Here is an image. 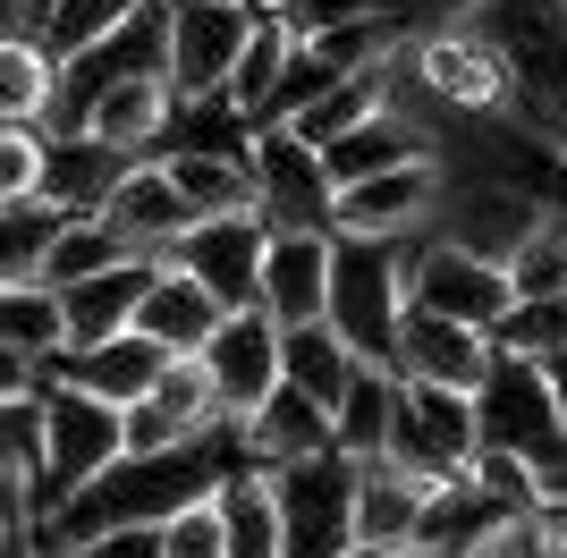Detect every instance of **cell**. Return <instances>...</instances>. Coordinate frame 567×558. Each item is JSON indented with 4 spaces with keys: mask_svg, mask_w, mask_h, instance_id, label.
I'll use <instances>...</instances> for the list:
<instances>
[{
    "mask_svg": "<svg viewBox=\"0 0 567 558\" xmlns=\"http://www.w3.org/2000/svg\"><path fill=\"white\" fill-rule=\"evenodd\" d=\"M169 118H178V93H169V76H111V85L85 102V136L111 144V153H136V162H153L169 144Z\"/></svg>",
    "mask_w": 567,
    "mask_h": 558,
    "instance_id": "cell-18",
    "label": "cell"
},
{
    "mask_svg": "<svg viewBox=\"0 0 567 558\" xmlns=\"http://www.w3.org/2000/svg\"><path fill=\"white\" fill-rule=\"evenodd\" d=\"M406 313V255L399 237H339L331 229V313L322 322L348 339L364 364H390Z\"/></svg>",
    "mask_w": 567,
    "mask_h": 558,
    "instance_id": "cell-1",
    "label": "cell"
},
{
    "mask_svg": "<svg viewBox=\"0 0 567 558\" xmlns=\"http://www.w3.org/2000/svg\"><path fill=\"white\" fill-rule=\"evenodd\" d=\"M162 364H169V355L153 348L136 322L111 330V339H85V348H60V355H51V372H60V381H76V390H94V397H111V406L144 397Z\"/></svg>",
    "mask_w": 567,
    "mask_h": 558,
    "instance_id": "cell-21",
    "label": "cell"
},
{
    "mask_svg": "<svg viewBox=\"0 0 567 558\" xmlns=\"http://www.w3.org/2000/svg\"><path fill=\"white\" fill-rule=\"evenodd\" d=\"M76 558H162V525H111V534L76 541Z\"/></svg>",
    "mask_w": 567,
    "mask_h": 558,
    "instance_id": "cell-43",
    "label": "cell"
},
{
    "mask_svg": "<svg viewBox=\"0 0 567 558\" xmlns=\"http://www.w3.org/2000/svg\"><path fill=\"white\" fill-rule=\"evenodd\" d=\"M195 364H204V381H213L220 415H255L262 397L280 390V322L262 313V304H229L220 313V330L195 348Z\"/></svg>",
    "mask_w": 567,
    "mask_h": 558,
    "instance_id": "cell-11",
    "label": "cell"
},
{
    "mask_svg": "<svg viewBox=\"0 0 567 558\" xmlns=\"http://www.w3.org/2000/svg\"><path fill=\"white\" fill-rule=\"evenodd\" d=\"M390 558H466V550H441V541H406V550H390Z\"/></svg>",
    "mask_w": 567,
    "mask_h": 558,
    "instance_id": "cell-47",
    "label": "cell"
},
{
    "mask_svg": "<svg viewBox=\"0 0 567 558\" xmlns=\"http://www.w3.org/2000/svg\"><path fill=\"white\" fill-rule=\"evenodd\" d=\"M406 76L441 102V111L457 118H492L517 102V76H508V51H499V34L483 25V9L457 25H441V34H415L406 43Z\"/></svg>",
    "mask_w": 567,
    "mask_h": 558,
    "instance_id": "cell-4",
    "label": "cell"
},
{
    "mask_svg": "<svg viewBox=\"0 0 567 558\" xmlns=\"http://www.w3.org/2000/svg\"><path fill=\"white\" fill-rule=\"evenodd\" d=\"M255 9H280V0H255Z\"/></svg>",
    "mask_w": 567,
    "mask_h": 558,
    "instance_id": "cell-48",
    "label": "cell"
},
{
    "mask_svg": "<svg viewBox=\"0 0 567 558\" xmlns=\"http://www.w3.org/2000/svg\"><path fill=\"white\" fill-rule=\"evenodd\" d=\"M43 381H51V372L34 364V355L0 348V406H25V397H43Z\"/></svg>",
    "mask_w": 567,
    "mask_h": 558,
    "instance_id": "cell-44",
    "label": "cell"
},
{
    "mask_svg": "<svg viewBox=\"0 0 567 558\" xmlns=\"http://www.w3.org/2000/svg\"><path fill=\"white\" fill-rule=\"evenodd\" d=\"M246 169H255V211L262 229H331V169H322V153H313L288 118H271V127H255V144H246Z\"/></svg>",
    "mask_w": 567,
    "mask_h": 558,
    "instance_id": "cell-8",
    "label": "cell"
},
{
    "mask_svg": "<svg viewBox=\"0 0 567 558\" xmlns=\"http://www.w3.org/2000/svg\"><path fill=\"white\" fill-rule=\"evenodd\" d=\"M381 102H390V60H381V69H355V76H331V85L313 93V102H306L297 118H288V127H297V136H306L313 153H322L331 136H348L355 118H373Z\"/></svg>",
    "mask_w": 567,
    "mask_h": 558,
    "instance_id": "cell-33",
    "label": "cell"
},
{
    "mask_svg": "<svg viewBox=\"0 0 567 558\" xmlns=\"http://www.w3.org/2000/svg\"><path fill=\"white\" fill-rule=\"evenodd\" d=\"M220 313H229V304H220L187 262H153V279H144V297H136V330L162 355H195L220 330Z\"/></svg>",
    "mask_w": 567,
    "mask_h": 558,
    "instance_id": "cell-19",
    "label": "cell"
},
{
    "mask_svg": "<svg viewBox=\"0 0 567 558\" xmlns=\"http://www.w3.org/2000/svg\"><path fill=\"white\" fill-rule=\"evenodd\" d=\"M0 558H34V525L0 508Z\"/></svg>",
    "mask_w": 567,
    "mask_h": 558,
    "instance_id": "cell-45",
    "label": "cell"
},
{
    "mask_svg": "<svg viewBox=\"0 0 567 558\" xmlns=\"http://www.w3.org/2000/svg\"><path fill=\"white\" fill-rule=\"evenodd\" d=\"M102 220H111L118 246H127V255H144V262H169V255H178V237L195 229V211L178 204V186H169L162 153H153V162H136L111 195H102Z\"/></svg>",
    "mask_w": 567,
    "mask_h": 558,
    "instance_id": "cell-16",
    "label": "cell"
},
{
    "mask_svg": "<svg viewBox=\"0 0 567 558\" xmlns=\"http://www.w3.org/2000/svg\"><path fill=\"white\" fill-rule=\"evenodd\" d=\"M237 448H246L255 465H297V457L339 448V441H331V415H322L306 390H288V381H280L255 415H237Z\"/></svg>",
    "mask_w": 567,
    "mask_h": 558,
    "instance_id": "cell-23",
    "label": "cell"
},
{
    "mask_svg": "<svg viewBox=\"0 0 567 558\" xmlns=\"http://www.w3.org/2000/svg\"><path fill=\"white\" fill-rule=\"evenodd\" d=\"M390 372H399V381H441V390H483V372H492V330L450 322V313H432V304H406Z\"/></svg>",
    "mask_w": 567,
    "mask_h": 558,
    "instance_id": "cell-13",
    "label": "cell"
},
{
    "mask_svg": "<svg viewBox=\"0 0 567 558\" xmlns=\"http://www.w3.org/2000/svg\"><path fill=\"white\" fill-rule=\"evenodd\" d=\"M474 9H483V0H474Z\"/></svg>",
    "mask_w": 567,
    "mask_h": 558,
    "instance_id": "cell-49",
    "label": "cell"
},
{
    "mask_svg": "<svg viewBox=\"0 0 567 558\" xmlns=\"http://www.w3.org/2000/svg\"><path fill=\"white\" fill-rule=\"evenodd\" d=\"M213 490L187 499L178 516H162V558H220V508H213Z\"/></svg>",
    "mask_w": 567,
    "mask_h": 558,
    "instance_id": "cell-41",
    "label": "cell"
},
{
    "mask_svg": "<svg viewBox=\"0 0 567 558\" xmlns=\"http://www.w3.org/2000/svg\"><path fill=\"white\" fill-rule=\"evenodd\" d=\"M474 448H483V406H474V390L406 381V390H399V415H390V441H381V457L432 490V483H450V474H466Z\"/></svg>",
    "mask_w": 567,
    "mask_h": 558,
    "instance_id": "cell-5",
    "label": "cell"
},
{
    "mask_svg": "<svg viewBox=\"0 0 567 558\" xmlns=\"http://www.w3.org/2000/svg\"><path fill=\"white\" fill-rule=\"evenodd\" d=\"M424 153H432V127L415 111H390V102H381L373 118H355L348 136L322 144V169H331V186H348V178H373V169L424 162Z\"/></svg>",
    "mask_w": 567,
    "mask_h": 558,
    "instance_id": "cell-22",
    "label": "cell"
},
{
    "mask_svg": "<svg viewBox=\"0 0 567 558\" xmlns=\"http://www.w3.org/2000/svg\"><path fill=\"white\" fill-rule=\"evenodd\" d=\"M144 279H153V262H144V255L111 262V271L69 279V288H60V313H69V348H85V339H111V330H127V322H136Z\"/></svg>",
    "mask_w": 567,
    "mask_h": 558,
    "instance_id": "cell-25",
    "label": "cell"
},
{
    "mask_svg": "<svg viewBox=\"0 0 567 558\" xmlns=\"http://www.w3.org/2000/svg\"><path fill=\"white\" fill-rule=\"evenodd\" d=\"M255 0H169V93L213 102L237 69V43L255 34Z\"/></svg>",
    "mask_w": 567,
    "mask_h": 558,
    "instance_id": "cell-9",
    "label": "cell"
},
{
    "mask_svg": "<svg viewBox=\"0 0 567 558\" xmlns=\"http://www.w3.org/2000/svg\"><path fill=\"white\" fill-rule=\"evenodd\" d=\"M399 372L390 364H355L348 397L331 406V441L348 448V457H381V441H390V415H399Z\"/></svg>",
    "mask_w": 567,
    "mask_h": 558,
    "instance_id": "cell-31",
    "label": "cell"
},
{
    "mask_svg": "<svg viewBox=\"0 0 567 558\" xmlns=\"http://www.w3.org/2000/svg\"><path fill=\"white\" fill-rule=\"evenodd\" d=\"M355 364H364V355H355L331 322H297V330H280V381H288V390H306L322 415L348 397Z\"/></svg>",
    "mask_w": 567,
    "mask_h": 558,
    "instance_id": "cell-26",
    "label": "cell"
},
{
    "mask_svg": "<svg viewBox=\"0 0 567 558\" xmlns=\"http://www.w3.org/2000/svg\"><path fill=\"white\" fill-rule=\"evenodd\" d=\"M169 186H178V204L195 211V220H220V211H255V169H246V153H162Z\"/></svg>",
    "mask_w": 567,
    "mask_h": 558,
    "instance_id": "cell-28",
    "label": "cell"
},
{
    "mask_svg": "<svg viewBox=\"0 0 567 558\" xmlns=\"http://www.w3.org/2000/svg\"><path fill=\"white\" fill-rule=\"evenodd\" d=\"M271 499H280V558H339L348 541V499H355V457L348 448H313L297 465H271Z\"/></svg>",
    "mask_w": 567,
    "mask_h": 558,
    "instance_id": "cell-6",
    "label": "cell"
},
{
    "mask_svg": "<svg viewBox=\"0 0 567 558\" xmlns=\"http://www.w3.org/2000/svg\"><path fill=\"white\" fill-rule=\"evenodd\" d=\"M0 348L34 355V364H51V355L69 348L60 288H43V279H0Z\"/></svg>",
    "mask_w": 567,
    "mask_h": 558,
    "instance_id": "cell-32",
    "label": "cell"
},
{
    "mask_svg": "<svg viewBox=\"0 0 567 558\" xmlns=\"http://www.w3.org/2000/svg\"><path fill=\"white\" fill-rule=\"evenodd\" d=\"M255 304H262L280 330L322 322V313H331V229H271V246H262V279H255Z\"/></svg>",
    "mask_w": 567,
    "mask_h": 558,
    "instance_id": "cell-14",
    "label": "cell"
},
{
    "mask_svg": "<svg viewBox=\"0 0 567 558\" xmlns=\"http://www.w3.org/2000/svg\"><path fill=\"white\" fill-rule=\"evenodd\" d=\"M213 423H229V415H220V397H213V381H204V364H195V355H169V364L153 372V390L118 406L127 448H169V441L213 432Z\"/></svg>",
    "mask_w": 567,
    "mask_h": 558,
    "instance_id": "cell-15",
    "label": "cell"
},
{
    "mask_svg": "<svg viewBox=\"0 0 567 558\" xmlns=\"http://www.w3.org/2000/svg\"><path fill=\"white\" fill-rule=\"evenodd\" d=\"M483 441L492 448H517L543 483H567V423H559V397H550V372L534 355H508L492 348V372H483Z\"/></svg>",
    "mask_w": 567,
    "mask_h": 558,
    "instance_id": "cell-3",
    "label": "cell"
},
{
    "mask_svg": "<svg viewBox=\"0 0 567 558\" xmlns=\"http://www.w3.org/2000/svg\"><path fill=\"white\" fill-rule=\"evenodd\" d=\"M34 415H43V448H34V499H43V508H60V499L85 490L111 457H127L118 406H111V397H94V390H76V381H60V372L43 381Z\"/></svg>",
    "mask_w": 567,
    "mask_h": 558,
    "instance_id": "cell-2",
    "label": "cell"
},
{
    "mask_svg": "<svg viewBox=\"0 0 567 558\" xmlns=\"http://www.w3.org/2000/svg\"><path fill=\"white\" fill-rule=\"evenodd\" d=\"M492 348H508V355H567V288H550V297H517L508 313H499V330H492Z\"/></svg>",
    "mask_w": 567,
    "mask_h": 558,
    "instance_id": "cell-39",
    "label": "cell"
},
{
    "mask_svg": "<svg viewBox=\"0 0 567 558\" xmlns=\"http://www.w3.org/2000/svg\"><path fill=\"white\" fill-rule=\"evenodd\" d=\"M220 508V558H280V499H271V465L237 457L213 490Z\"/></svg>",
    "mask_w": 567,
    "mask_h": 558,
    "instance_id": "cell-24",
    "label": "cell"
},
{
    "mask_svg": "<svg viewBox=\"0 0 567 558\" xmlns=\"http://www.w3.org/2000/svg\"><path fill=\"white\" fill-rule=\"evenodd\" d=\"M415 516H424V483L399 474L390 457H355V499H348V541L364 558H390L415 541Z\"/></svg>",
    "mask_w": 567,
    "mask_h": 558,
    "instance_id": "cell-20",
    "label": "cell"
},
{
    "mask_svg": "<svg viewBox=\"0 0 567 558\" xmlns=\"http://www.w3.org/2000/svg\"><path fill=\"white\" fill-rule=\"evenodd\" d=\"M543 372H550V397H559V423H567V355H543Z\"/></svg>",
    "mask_w": 567,
    "mask_h": 558,
    "instance_id": "cell-46",
    "label": "cell"
},
{
    "mask_svg": "<svg viewBox=\"0 0 567 558\" xmlns=\"http://www.w3.org/2000/svg\"><path fill=\"white\" fill-rule=\"evenodd\" d=\"M508 288H517V297H550V288H567V204H543V211H534V229L508 246Z\"/></svg>",
    "mask_w": 567,
    "mask_h": 558,
    "instance_id": "cell-36",
    "label": "cell"
},
{
    "mask_svg": "<svg viewBox=\"0 0 567 558\" xmlns=\"http://www.w3.org/2000/svg\"><path fill=\"white\" fill-rule=\"evenodd\" d=\"M111 262H127V246H118V229L102 220V211H69L60 220V237H51V255H43V288H69V279L85 271H111Z\"/></svg>",
    "mask_w": 567,
    "mask_h": 558,
    "instance_id": "cell-34",
    "label": "cell"
},
{
    "mask_svg": "<svg viewBox=\"0 0 567 558\" xmlns=\"http://www.w3.org/2000/svg\"><path fill=\"white\" fill-rule=\"evenodd\" d=\"M51 85H60V60H51L43 43H25V34H0V118L43 127Z\"/></svg>",
    "mask_w": 567,
    "mask_h": 558,
    "instance_id": "cell-35",
    "label": "cell"
},
{
    "mask_svg": "<svg viewBox=\"0 0 567 558\" xmlns=\"http://www.w3.org/2000/svg\"><path fill=\"white\" fill-rule=\"evenodd\" d=\"M127 169H136V153H111V144H94V136H60V144H51V162H43V204L102 211V195H111Z\"/></svg>",
    "mask_w": 567,
    "mask_h": 558,
    "instance_id": "cell-27",
    "label": "cell"
},
{
    "mask_svg": "<svg viewBox=\"0 0 567 558\" xmlns=\"http://www.w3.org/2000/svg\"><path fill=\"white\" fill-rule=\"evenodd\" d=\"M381 18L399 25L406 43H415V34H441V25L474 18V0H381Z\"/></svg>",
    "mask_w": 567,
    "mask_h": 558,
    "instance_id": "cell-42",
    "label": "cell"
},
{
    "mask_svg": "<svg viewBox=\"0 0 567 558\" xmlns=\"http://www.w3.org/2000/svg\"><path fill=\"white\" fill-rule=\"evenodd\" d=\"M288 51H297V34H288L271 9L255 18V34L237 43V69H229V85H220V102H229L246 127H271V85H280V69H288Z\"/></svg>",
    "mask_w": 567,
    "mask_h": 558,
    "instance_id": "cell-30",
    "label": "cell"
},
{
    "mask_svg": "<svg viewBox=\"0 0 567 558\" xmlns=\"http://www.w3.org/2000/svg\"><path fill=\"white\" fill-rule=\"evenodd\" d=\"M406 255V304H432V313H450V322H474V330H499V313L517 304V288H508V271L483 255H466V246H450V237H399Z\"/></svg>",
    "mask_w": 567,
    "mask_h": 558,
    "instance_id": "cell-7",
    "label": "cell"
},
{
    "mask_svg": "<svg viewBox=\"0 0 567 558\" xmlns=\"http://www.w3.org/2000/svg\"><path fill=\"white\" fill-rule=\"evenodd\" d=\"M43 162H51V136L25 127V118H0V204H25L43 195Z\"/></svg>",
    "mask_w": 567,
    "mask_h": 558,
    "instance_id": "cell-40",
    "label": "cell"
},
{
    "mask_svg": "<svg viewBox=\"0 0 567 558\" xmlns=\"http://www.w3.org/2000/svg\"><path fill=\"white\" fill-rule=\"evenodd\" d=\"M499 525H508V508H499V499H483V490H474V474H450V483L424 490L415 541H441V550H466V558H474Z\"/></svg>",
    "mask_w": 567,
    "mask_h": 558,
    "instance_id": "cell-29",
    "label": "cell"
},
{
    "mask_svg": "<svg viewBox=\"0 0 567 558\" xmlns=\"http://www.w3.org/2000/svg\"><path fill=\"white\" fill-rule=\"evenodd\" d=\"M262 246H271L262 211H220V220H195V229L178 237V255H169V262H187V271L204 279L220 304H255Z\"/></svg>",
    "mask_w": 567,
    "mask_h": 558,
    "instance_id": "cell-17",
    "label": "cell"
},
{
    "mask_svg": "<svg viewBox=\"0 0 567 558\" xmlns=\"http://www.w3.org/2000/svg\"><path fill=\"white\" fill-rule=\"evenodd\" d=\"M69 211L43 204V195H25V204H0V279H34L51 255V237H60Z\"/></svg>",
    "mask_w": 567,
    "mask_h": 558,
    "instance_id": "cell-37",
    "label": "cell"
},
{
    "mask_svg": "<svg viewBox=\"0 0 567 558\" xmlns=\"http://www.w3.org/2000/svg\"><path fill=\"white\" fill-rule=\"evenodd\" d=\"M144 0H51V25H43V51L51 60H76V51L111 43L118 25L136 18Z\"/></svg>",
    "mask_w": 567,
    "mask_h": 558,
    "instance_id": "cell-38",
    "label": "cell"
},
{
    "mask_svg": "<svg viewBox=\"0 0 567 558\" xmlns=\"http://www.w3.org/2000/svg\"><path fill=\"white\" fill-rule=\"evenodd\" d=\"M534 211H543V195H525V186L450 178L441 186V211H432V237H450V246H466V255H483V262L508 271V246L534 229Z\"/></svg>",
    "mask_w": 567,
    "mask_h": 558,
    "instance_id": "cell-12",
    "label": "cell"
},
{
    "mask_svg": "<svg viewBox=\"0 0 567 558\" xmlns=\"http://www.w3.org/2000/svg\"><path fill=\"white\" fill-rule=\"evenodd\" d=\"M441 186H450V169L432 153L424 162H399V169H373V178H348L331 195V229L339 237H415V229H432Z\"/></svg>",
    "mask_w": 567,
    "mask_h": 558,
    "instance_id": "cell-10",
    "label": "cell"
}]
</instances>
